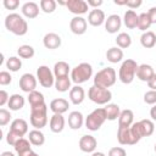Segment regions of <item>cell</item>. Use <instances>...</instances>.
Segmentation results:
<instances>
[{"mask_svg":"<svg viewBox=\"0 0 156 156\" xmlns=\"http://www.w3.org/2000/svg\"><path fill=\"white\" fill-rule=\"evenodd\" d=\"M5 27L9 32L15 35H24L28 32L27 21L18 13H9L5 18Z\"/></svg>","mask_w":156,"mask_h":156,"instance_id":"6da1fadb","label":"cell"},{"mask_svg":"<svg viewBox=\"0 0 156 156\" xmlns=\"http://www.w3.org/2000/svg\"><path fill=\"white\" fill-rule=\"evenodd\" d=\"M91 76H93V66L88 62H82L71 71V80L76 83V85L88 82L91 78Z\"/></svg>","mask_w":156,"mask_h":156,"instance_id":"7a4b0ae2","label":"cell"},{"mask_svg":"<svg viewBox=\"0 0 156 156\" xmlns=\"http://www.w3.org/2000/svg\"><path fill=\"white\" fill-rule=\"evenodd\" d=\"M138 63L132 60V58H127L122 62L119 71H118V78L123 84H130L135 76H136V69H138Z\"/></svg>","mask_w":156,"mask_h":156,"instance_id":"3957f363","label":"cell"},{"mask_svg":"<svg viewBox=\"0 0 156 156\" xmlns=\"http://www.w3.org/2000/svg\"><path fill=\"white\" fill-rule=\"evenodd\" d=\"M116 79H117V74H116L115 68L105 67L94 76V85L108 89L116 83Z\"/></svg>","mask_w":156,"mask_h":156,"instance_id":"277c9868","label":"cell"},{"mask_svg":"<svg viewBox=\"0 0 156 156\" xmlns=\"http://www.w3.org/2000/svg\"><path fill=\"white\" fill-rule=\"evenodd\" d=\"M29 117H30V124L35 129L44 128L48 123V106H46V104L32 106Z\"/></svg>","mask_w":156,"mask_h":156,"instance_id":"5b68a950","label":"cell"},{"mask_svg":"<svg viewBox=\"0 0 156 156\" xmlns=\"http://www.w3.org/2000/svg\"><path fill=\"white\" fill-rule=\"evenodd\" d=\"M106 112L104 107L100 108H95L94 111H91L87 117H85V127L91 130V132H96L101 128V126L105 123L106 121Z\"/></svg>","mask_w":156,"mask_h":156,"instance_id":"8992f818","label":"cell"},{"mask_svg":"<svg viewBox=\"0 0 156 156\" xmlns=\"http://www.w3.org/2000/svg\"><path fill=\"white\" fill-rule=\"evenodd\" d=\"M88 98L98 105H107L112 99V93L106 88L93 84L88 90Z\"/></svg>","mask_w":156,"mask_h":156,"instance_id":"52a82bcc","label":"cell"},{"mask_svg":"<svg viewBox=\"0 0 156 156\" xmlns=\"http://www.w3.org/2000/svg\"><path fill=\"white\" fill-rule=\"evenodd\" d=\"M37 79L39 80V84L44 88H50L55 85V76L54 72L45 65H41L37 69Z\"/></svg>","mask_w":156,"mask_h":156,"instance_id":"ba28073f","label":"cell"},{"mask_svg":"<svg viewBox=\"0 0 156 156\" xmlns=\"http://www.w3.org/2000/svg\"><path fill=\"white\" fill-rule=\"evenodd\" d=\"M66 7L68 9L69 12L74 13L76 16H80L88 12L89 10V5L87 1L84 0H67L66 2Z\"/></svg>","mask_w":156,"mask_h":156,"instance_id":"9c48e42d","label":"cell"},{"mask_svg":"<svg viewBox=\"0 0 156 156\" xmlns=\"http://www.w3.org/2000/svg\"><path fill=\"white\" fill-rule=\"evenodd\" d=\"M37 77H34L32 73H24L22 74V77L20 78V88L22 91L24 93H32L37 88Z\"/></svg>","mask_w":156,"mask_h":156,"instance_id":"30bf717a","label":"cell"},{"mask_svg":"<svg viewBox=\"0 0 156 156\" xmlns=\"http://www.w3.org/2000/svg\"><path fill=\"white\" fill-rule=\"evenodd\" d=\"M87 27H88V23H87V20L82 16H74L71 22H69V29L73 34H77V35H82L87 32Z\"/></svg>","mask_w":156,"mask_h":156,"instance_id":"8fae6325","label":"cell"},{"mask_svg":"<svg viewBox=\"0 0 156 156\" xmlns=\"http://www.w3.org/2000/svg\"><path fill=\"white\" fill-rule=\"evenodd\" d=\"M79 149L83 151V152H94L96 146H98V140L95 136L90 135V134H87V135H83L80 139H79Z\"/></svg>","mask_w":156,"mask_h":156,"instance_id":"7c38bea8","label":"cell"},{"mask_svg":"<svg viewBox=\"0 0 156 156\" xmlns=\"http://www.w3.org/2000/svg\"><path fill=\"white\" fill-rule=\"evenodd\" d=\"M121 26H122V18L116 13L110 15L105 21V29L110 34L117 33L121 29Z\"/></svg>","mask_w":156,"mask_h":156,"instance_id":"4fadbf2b","label":"cell"},{"mask_svg":"<svg viewBox=\"0 0 156 156\" xmlns=\"http://www.w3.org/2000/svg\"><path fill=\"white\" fill-rule=\"evenodd\" d=\"M106 17L102 10L100 9H93L88 15V23L93 27H99L102 23H105Z\"/></svg>","mask_w":156,"mask_h":156,"instance_id":"5bb4252c","label":"cell"},{"mask_svg":"<svg viewBox=\"0 0 156 156\" xmlns=\"http://www.w3.org/2000/svg\"><path fill=\"white\" fill-rule=\"evenodd\" d=\"M43 44L49 50H55L61 46V37L56 33H46L43 38Z\"/></svg>","mask_w":156,"mask_h":156,"instance_id":"9a60e30c","label":"cell"},{"mask_svg":"<svg viewBox=\"0 0 156 156\" xmlns=\"http://www.w3.org/2000/svg\"><path fill=\"white\" fill-rule=\"evenodd\" d=\"M155 74L154 72V68L151 65H147V63H143V65H139L138 66V69H136V78L141 82H149L152 76Z\"/></svg>","mask_w":156,"mask_h":156,"instance_id":"2e32d148","label":"cell"},{"mask_svg":"<svg viewBox=\"0 0 156 156\" xmlns=\"http://www.w3.org/2000/svg\"><path fill=\"white\" fill-rule=\"evenodd\" d=\"M39 7H40V6H39L37 2H34V1H28V2H24V4L22 5L21 11H22V15H23L24 17L32 20V18H35V17L39 15Z\"/></svg>","mask_w":156,"mask_h":156,"instance_id":"e0dca14e","label":"cell"},{"mask_svg":"<svg viewBox=\"0 0 156 156\" xmlns=\"http://www.w3.org/2000/svg\"><path fill=\"white\" fill-rule=\"evenodd\" d=\"M68 107H69V104L66 99L63 98H57V99H54L51 100L50 102V110L54 112V113H60V115H63L65 112L68 111Z\"/></svg>","mask_w":156,"mask_h":156,"instance_id":"ac0fdd59","label":"cell"},{"mask_svg":"<svg viewBox=\"0 0 156 156\" xmlns=\"http://www.w3.org/2000/svg\"><path fill=\"white\" fill-rule=\"evenodd\" d=\"M84 122H85L84 116L79 111H72L68 115V127L71 129H73V130H77L79 128H82Z\"/></svg>","mask_w":156,"mask_h":156,"instance_id":"d6986e66","label":"cell"},{"mask_svg":"<svg viewBox=\"0 0 156 156\" xmlns=\"http://www.w3.org/2000/svg\"><path fill=\"white\" fill-rule=\"evenodd\" d=\"M85 99V91L80 85H74L69 90V100L73 105H79Z\"/></svg>","mask_w":156,"mask_h":156,"instance_id":"ffe728a7","label":"cell"},{"mask_svg":"<svg viewBox=\"0 0 156 156\" xmlns=\"http://www.w3.org/2000/svg\"><path fill=\"white\" fill-rule=\"evenodd\" d=\"M49 127H50V130L54 132V133H61L65 128V118L60 113H54L50 118V122H49Z\"/></svg>","mask_w":156,"mask_h":156,"instance_id":"44dd1931","label":"cell"},{"mask_svg":"<svg viewBox=\"0 0 156 156\" xmlns=\"http://www.w3.org/2000/svg\"><path fill=\"white\" fill-rule=\"evenodd\" d=\"M138 21H139V15L134 10H127L123 16V23L128 29H134L138 27Z\"/></svg>","mask_w":156,"mask_h":156,"instance_id":"7402d4cb","label":"cell"},{"mask_svg":"<svg viewBox=\"0 0 156 156\" xmlns=\"http://www.w3.org/2000/svg\"><path fill=\"white\" fill-rule=\"evenodd\" d=\"M10 130L17 133L21 136H24V134L28 133V123L23 118H16V119H13L11 122Z\"/></svg>","mask_w":156,"mask_h":156,"instance_id":"603a6c76","label":"cell"},{"mask_svg":"<svg viewBox=\"0 0 156 156\" xmlns=\"http://www.w3.org/2000/svg\"><path fill=\"white\" fill-rule=\"evenodd\" d=\"M134 113L132 110H122L118 117V127H130L134 122Z\"/></svg>","mask_w":156,"mask_h":156,"instance_id":"cb8c5ba5","label":"cell"},{"mask_svg":"<svg viewBox=\"0 0 156 156\" xmlns=\"http://www.w3.org/2000/svg\"><path fill=\"white\" fill-rule=\"evenodd\" d=\"M117 140L121 145H133L129 127H118V129H117Z\"/></svg>","mask_w":156,"mask_h":156,"instance_id":"d4e9b609","label":"cell"},{"mask_svg":"<svg viewBox=\"0 0 156 156\" xmlns=\"http://www.w3.org/2000/svg\"><path fill=\"white\" fill-rule=\"evenodd\" d=\"M24 98L20 94H12L10 96V100L7 102V106L10 107V111H20L24 106Z\"/></svg>","mask_w":156,"mask_h":156,"instance_id":"484cf974","label":"cell"},{"mask_svg":"<svg viewBox=\"0 0 156 156\" xmlns=\"http://www.w3.org/2000/svg\"><path fill=\"white\" fill-rule=\"evenodd\" d=\"M106 58L111 63H117L121 62L123 58V51L118 46H112L106 51Z\"/></svg>","mask_w":156,"mask_h":156,"instance_id":"4316f807","label":"cell"},{"mask_svg":"<svg viewBox=\"0 0 156 156\" xmlns=\"http://www.w3.org/2000/svg\"><path fill=\"white\" fill-rule=\"evenodd\" d=\"M140 44L145 49H151L156 45V34L151 30H146L140 37Z\"/></svg>","mask_w":156,"mask_h":156,"instance_id":"83f0119b","label":"cell"},{"mask_svg":"<svg viewBox=\"0 0 156 156\" xmlns=\"http://www.w3.org/2000/svg\"><path fill=\"white\" fill-rule=\"evenodd\" d=\"M28 140L34 146H41L45 143V135L40 132V129H33L28 133Z\"/></svg>","mask_w":156,"mask_h":156,"instance_id":"f1b7e54d","label":"cell"},{"mask_svg":"<svg viewBox=\"0 0 156 156\" xmlns=\"http://www.w3.org/2000/svg\"><path fill=\"white\" fill-rule=\"evenodd\" d=\"M69 65L65 61H58L54 65V76L55 78H60V77H67L69 73Z\"/></svg>","mask_w":156,"mask_h":156,"instance_id":"f546056e","label":"cell"},{"mask_svg":"<svg viewBox=\"0 0 156 156\" xmlns=\"http://www.w3.org/2000/svg\"><path fill=\"white\" fill-rule=\"evenodd\" d=\"M71 78L67 77H60V78H55V88L57 91L60 93H65L71 90Z\"/></svg>","mask_w":156,"mask_h":156,"instance_id":"4dcf8cb0","label":"cell"},{"mask_svg":"<svg viewBox=\"0 0 156 156\" xmlns=\"http://www.w3.org/2000/svg\"><path fill=\"white\" fill-rule=\"evenodd\" d=\"M104 108H105V112H106V118L108 121H115L119 117L121 110H119V106L117 104H107Z\"/></svg>","mask_w":156,"mask_h":156,"instance_id":"1f68e13d","label":"cell"},{"mask_svg":"<svg viewBox=\"0 0 156 156\" xmlns=\"http://www.w3.org/2000/svg\"><path fill=\"white\" fill-rule=\"evenodd\" d=\"M130 136H132V141H133V145L136 144L138 141H140L141 138H144V133H143V129H141V126L139 122H134L130 127Z\"/></svg>","mask_w":156,"mask_h":156,"instance_id":"d6a6232c","label":"cell"},{"mask_svg":"<svg viewBox=\"0 0 156 156\" xmlns=\"http://www.w3.org/2000/svg\"><path fill=\"white\" fill-rule=\"evenodd\" d=\"M116 44H117V46L119 49H127V48H129L132 45V38H130V35L128 33L122 32V33H119L117 35Z\"/></svg>","mask_w":156,"mask_h":156,"instance_id":"836d02e7","label":"cell"},{"mask_svg":"<svg viewBox=\"0 0 156 156\" xmlns=\"http://www.w3.org/2000/svg\"><path fill=\"white\" fill-rule=\"evenodd\" d=\"M28 102L32 106H38V105H41V104H45V99H44V95L38 91V90H34L32 93L28 94Z\"/></svg>","mask_w":156,"mask_h":156,"instance_id":"e575fe53","label":"cell"},{"mask_svg":"<svg viewBox=\"0 0 156 156\" xmlns=\"http://www.w3.org/2000/svg\"><path fill=\"white\" fill-rule=\"evenodd\" d=\"M22 67V61L20 57L17 56H11L7 58L6 61V68L10 71V72H17L20 71Z\"/></svg>","mask_w":156,"mask_h":156,"instance_id":"d590c367","label":"cell"},{"mask_svg":"<svg viewBox=\"0 0 156 156\" xmlns=\"http://www.w3.org/2000/svg\"><path fill=\"white\" fill-rule=\"evenodd\" d=\"M17 54L21 58H32L35 54L34 51V48L30 46V45H21L18 49H17Z\"/></svg>","mask_w":156,"mask_h":156,"instance_id":"8d00e7d4","label":"cell"},{"mask_svg":"<svg viewBox=\"0 0 156 156\" xmlns=\"http://www.w3.org/2000/svg\"><path fill=\"white\" fill-rule=\"evenodd\" d=\"M151 24H152V23H151V20H150V17H149L147 12H143V13H140V15H139L138 28H139L140 30L146 32V29H149Z\"/></svg>","mask_w":156,"mask_h":156,"instance_id":"74e56055","label":"cell"},{"mask_svg":"<svg viewBox=\"0 0 156 156\" xmlns=\"http://www.w3.org/2000/svg\"><path fill=\"white\" fill-rule=\"evenodd\" d=\"M39 6H40V10L43 12H45V13H52L56 10L57 2L55 0H41L39 2Z\"/></svg>","mask_w":156,"mask_h":156,"instance_id":"f35d334b","label":"cell"},{"mask_svg":"<svg viewBox=\"0 0 156 156\" xmlns=\"http://www.w3.org/2000/svg\"><path fill=\"white\" fill-rule=\"evenodd\" d=\"M139 123L141 126L144 136H150L155 132V124L151 119H141V121H139Z\"/></svg>","mask_w":156,"mask_h":156,"instance_id":"ab89813d","label":"cell"},{"mask_svg":"<svg viewBox=\"0 0 156 156\" xmlns=\"http://www.w3.org/2000/svg\"><path fill=\"white\" fill-rule=\"evenodd\" d=\"M13 149H15V151L17 152V155H18V154H22V152H26V151H28V150H32V147H30V141H29L28 139L21 138V139L16 143V145L13 146Z\"/></svg>","mask_w":156,"mask_h":156,"instance_id":"60d3db41","label":"cell"},{"mask_svg":"<svg viewBox=\"0 0 156 156\" xmlns=\"http://www.w3.org/2000/svg\"><path fill=\"white\" fill-rule=\"evenodd\" d=\"M11 119V112L6 108H0V126L5 127Z\"/></svg>","mask_w":156,"mask_h":156,"instance_id":"b9f144b4","label":"cell"},{"mask_svg":"<svg viewBox=\"0 0 156 156\" xmlns=\"http://www.w3.org/2000/svg\"><path fill=\"white\" fill-rule=\"evenodd\" d=\"M21 138H23V136L18 135L17 133H15V132H12V130H9V133H7V135H6V141H7V144H9V145L15 146V145H16V143H17Z\"/></svg>","mask_w":156,"mask_h":156,"instance_id":"7bdbcfd3","label":"cell"},{"mask_svg":"<svg viewBox=\"0 0 156 156\" xmlns=\"http://www.w3.org/2000/svg\"><path fill=\"white\" fill-rule=\"evenodd\" d=\"M144 102L147 105H156V91L149 90L144 94Z\"/></svg>","mask_w":156,"mask_h":156,"instance_id":"ee69618b","label":"cell"},{"mask_svg":"<svg viewBox=\"0 0 156 156\" xmlns=\"http://www.w3.org/2000/svg\"><path fill=\"white\" fill-rule=\"evenodd\" d=\"M12 80V77L10 74V72L7 71H1L0 72V84L1 85H9Z\"/></svg>","mask_w":156,"mask_h":156,"instance_id":"f6af8a7d","label":"cell"},{"mask_svg":"<svg viewBox=\"0 0 156 156\" xmlns=\"http://www.w3.org/2000/svg\"><path fill=\"white\" fill-rule=\"evenodd\" d=\"M107 156H127V152L123 147H119V146H115V147H111L108 150V155Z\"/></svg>","mask_w":156,"mask_h":156,"instance_id":"bcb514c9","label":"cell"},{"mask_svg":"<svg viewBox=\"0 0 156 156\" xmlns=\"http://www.w3.org/2000/svg\"><path fill=\"white\" fill-rule=\"evenodd\" d=\"M2 4H4V7L6 10H16L20 6L18 0H4Z\"/></svg>","mask_w":156,"mask_h":156,"instance_id":"7dc6e473","label":"cell"},{"mask_svg":"<svg viewBox=\"0 0 156 156\" xmlns=\"http://www.w3.org/2000/svg\"><path fill=\"white\" fill-rule=\"evenodd\" d=\"M141 4H143L141 0H127L126 6H128L130 10H134V9H138L139 6H141Z\"/></svg>","mask_w":156,"mask_h":156,"instance_id":"c3c4849f","label":"cell"},{"mask_svg":"<svg viewBox=\"0 0 156 156\" xmlns=\"http://www.w3.org/2000/svg\"><path fill=\"white\" fill-rule=\"evenodd\" d=\"M9 100H10V96H9L7 91L0 90V106L2 107L4 105H6V104L9 102Z\"/></svg>","mask_w":156,"mask_h":156,"instance_id":"681fc988","label":"cell"},{"mask_svg":"<svg viewBox=\"0 0 156 156\" xmlns=\"http://www.w3.org/2000/svg\"><path fill=\"white\" fill-rule=\"evenodd\" d=\"M147 15H149V17H150V20H151V23L154 24H156V6H152V7H150L149 9V11H147Z\"/></svg>","mask_w":156,"mask_h":156,"instance_id":"f907efd6","label":"cell"},{"mask_svg":"<svg viewBox=\"0 0 156 156\" xmlns=\"http://www.w3.org/2000/svg\"><path fill=\"white\" fill-rule=\"evenodd\" d=\"M87 2L89 6H91L94 9H99V6L102 5V0H88Z\"/></svg>","mask_w":156,"mask_h":156,"instance_id":"816d5d0a","label":"cell"},{"mask_svg":"<svg viewBox=\"0 0 156 156\" xmlns=\"http://www.w3.org/2000/svg\"><path fill=\"white\" fill-rule=\"evenodd\" d=\"M147 87L150 88V90H155L156 91V73L152 76V78L147 82Z\"/></svg>","mask_w":156,"mask_h":156,"instance_id":"f5cc1de1","label":"cell"},{"mask_svg":"<svg viewBox=\"0 0 156 156\" xmlns=\"http://www.w3.org/2000/svg\"><path fill=\"white\" fill-rule=\"evenodd\" d=\"M18 156H39L37 152H34L33 150H28L26 152H22V154H18Z\"/></svg>","mask_w":156,"mask_h":156,"instance_id":"db71d44e","label":"cell"},{"mask_svg":"<svg viewBox=\"0 0 156 156\" xmlns=\"http://www.w3.org/2000/svg\"><path fill=\"white\" fill-rule=\"evenodd\" d=\"M150 117L152 118V121L156 122V105H154L151 107V110H150Z\"/></svg>","mask_w":156,"mask_h":156,"instance_id":"11a10c76","label":"cell"},{"mask_svg":"<svg viewBox=\"0 0 156 156\" xmlns=\"http://www.w3.org/2000/svg\"><path fill=\"white\" fill-rule=\"evenodd\" d=\"M91 156H106V155L104 152H101V151H94L91 154Z\"/></svg>","mask_w":156,"mask_h":156,"instance_id":"9f6ffc18","label":"cell"},{"mask_svg":"<svg viewBox=\"0 0 156 156\" xmlns=\"http://www.w3.org/2000/svg\"><path fill=\"white\" fill-rule=\"evenodd\" d=\"M0 156H15V155H13V152H11V151H4Z\"/></svg>","mask_w":156,"mask_h":156,"instance_id":"6f0895ef","label":"cell"},{"mask_svg":"<svg viewBox=\"0 0 156 156\" xmlns=\"http://www.w3.org/2000/svg\"><path fill=\"white\" fill-rule=\"evenodd\" d=\"M154 150H155V152H156V144H155V146H154Z\"/></svg>","mask_w":156,"mask_h":156,"instance_id":"680465c9","label":"cell"}]
</instances>
